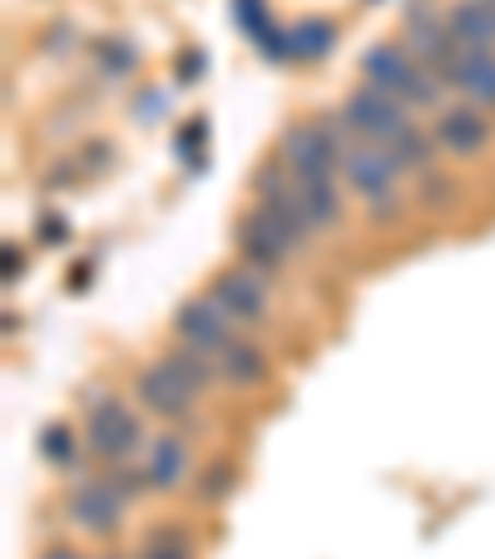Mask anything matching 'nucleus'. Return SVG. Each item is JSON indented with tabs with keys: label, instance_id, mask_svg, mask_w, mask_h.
Segmentation results:
<instances>
[{
	"label": "nucleus",
	"instance_id": "nucleus-18",
	"mask_svg": "<svg viewBox=\"0 0 495 559\" xmlns=\"http://www.w3.org/2000/svg\"><path fill=\"white\" fill-rule=\"evenodd\" d=\"M164 357H169V367L179 371V377L189 381V386L199 391V396H203V391L213 386V381H219V361H213L209 352L189 347V342H179V347H174V352H164Z\"/></svg>",
	"mask_w": 495,
	"mask_h": 559
},
{
	"label": "nucleus",
	"instance_id": "nucleus-9",
	"mask_svg": "<svg viewBox=\"0 0 495 559\" xmlns=\"http://www.w3.org/2000/svg\"><path fill=\"white\" fill-rule=\"evenodd\" d=\"M432 134H436V144H441V154L475 158V154H485L495 129H491V119L481 115V105H446V109H436Z\"/></svg>",
	"mask_w": 495,
	"mask_h": 559
},
{
	"label": "nucleus",
	"instance_id": "nucleus-7",
	"mask_svg": "<svg viewBox=\"0 0 495 559\" xmlns=\"http://www.w3.org/2000/svg\"><path fill=\"white\" fill-rule=\"evenodd\" d=\"M125 500L109 490L105 475H80L74 471V486L70 496H64V515H70V525H80L85 535H115L119 525H125Z\"/></svg>",
	"mask_w": 495,
	"mask_h": 559
},
{
	"label": "nucleus",
	"instance_id": "nucleus-17",
	"mask_svg": "<svg viewBox=\"0 0 495 559\" xmlns=\"http://www.w3.org/2000/svg\"><path fill=\"white\" fill-rule=\"evenodd\" d=\"M332 40H338V25L322 21V15H307V21H297L287 31V55L293 60H322L332 50Z\"/></svg>",
	"mask_w": 495,
	"mask_h": 559
},
{
	"label": "nucleus",
	"instance_id": "nucleus-3",
	"mask_svg": "<svg viewBox=\"0 0 495 559\" xmlns=\"http://www.w3.org/2000/svg\"><path fill=\"white\" fill-rule=\"evenodd\" d=\"M85 445L99 455V461L119 465L144 445V426H139V416L129 412L119 396L95 391V396H85Z\"/></svg>",
	"mask_w": 495,
	"mask_h": 559
},
{
	"label": "nucleus",
	"instance_id": "nucleus-27",
	"mask_svg": "<svg viewBox=\"0 0 495 559\" xmlns=\"http://www.w3.org/2000/svg\"><path fill=\"white\" fill-rule=\"evenodd\" d=\"M105 559H119V555H105Z\"/></svg>",
	"mask_w": 495,
	"mask_h": 559
},
{
	"label": "nucleus",
	"instance_id": "nucleus-20",
	"mask_svg": "<svg viewBox=\"0 0 495 559\" xmlns=\"http://www.w3.org/2000/svg\"><path fill=\"white\" fill-rule=\"evenodd\" d=\"M105 480H109V490H115V496L125 500V506H134V500L149 490V475H144V465H139V471H134V465H125V461H119V465H109V471H105Z\"/></svg>",
	"mask_w": 495,
	"mask_h": 559
},
{
	"label": "nucleus",
	"instance_id": "nucleus-15",
	"mask_svg": "<svg viewBox=\"0 0 495 559\" xmlns=\"http://www.w3.org/2000/svg\"><path fill=\"white\" fill-rule=\"evenodd\" d=\"M436 134H426V129H416V124H406L397 139L387 144V154H391V164H397L401 174H432L436 169Z\"/></svg>",
	"mask_w": 495,
	"mask_h": 559
},
{
	"label": "nucleus",
	"instance_id": "nucleus-2",
	"mask_svg": "<svg viewBox=\"0 0 495 559\" xmlns=\"http://www.w3.org/2000/svg\"><path fill=\"white\" fill-rule=\"evenodd\" d=\"M342 179H347L352 193L367 203L372 218H381V223L401 218V193H397L401 169L391 164V154L381 144H352L347 158H342Z\"/></svg>",
	"mask_w": 495,
	"mask_h": 559
},
{
	"label": "nucleus",
	"instance_id": "nucleus-28",
	"mask_svg": "<svg viewBox=\"0 0 495 559\" xmlns=\"http://www.w3.org/2000/svg\"><path fill=\"white\" fill-rule=\"evenodd\" d=\"M372 5H377V0H372Z\"/></svg>",
	"mask_w": 495,
	"mask_h": 559
},
{
	"label": "nucleus",
	"instance_id": "nucleus-26",
	"mask_svg": "<svg viewBox=\"0 0 495 559\" xmlns=\"http://www.w3.org/2000/svg\"><path fill=\"white\" fill-rule=\"evenodd\" d=\"M40 559H80V549H70V545H55V549H45Z\"/></svg>",
	"mask_w": 495,
	"mask_h": 559
},
{
	"label": "nucleus",
	"instance_id": "nucleus-23",
	"mask_svg": "<svg viewBox=\"0 0 495 559\" xmlns=\"http://www.w3.org/2000/svg\"><path fill=\"white\" fill-rule=\"evenodd\" d=\"M95 55H105V70L109 74H125L129 64H134V50H129V45H119V40H99Z\"/></svg>",
	"mask_w": 495,
	"mask_h": 559
},
{
	"label": "nucleus",
	"instance_id": "nucleus-14",
	"mask_svg": "<svg viewBox=\"0 0 495 559\" xmlns=\"http://www.w3.org/2000/svg\"><path fill=\"white\" fill-rule=\"evenodd\" d=\"M446 21L465 50H495V0H456Z\"/></svg>",
	"mask_w": 495,
	"mask_h": 559
},
{
	"label": "nucleus",
	"instance_id": "nucleus-25",
	"mask_svg": "<svg viewBox=\"0 0 495 559\" xmlns=\"http://www.w3.org/2000/svg\"><path fill=\"white\" fill-rule=\"evenodd\" d=\"M199 148H203V124H189L179 139H174V154H184L189 164H199Z\"/></svg>",
	"mask_w": 495,
	"mask_h": 559
},
{
	"label": "nucleus",
	"instance_id": "nucleus-4",
	"mask_svg": "<svg viewBox=\"0 0 495 559\" xmlns=\"http://www.w3.org/2000/svg\"><path fill=\"white\" fill-rule=\"evenodd\" d=\"M342 124L352 129V134L362 139V144H381L387 148L391 139L401 134V129L411 124V109L401 105L397 95H387V90H377V85H367V80H362L357 90H352L347 99H342Z\"/></svg>",
	"mask_w": 495,
	"mask_h": 559
},
{
	"label": "nucleus",
	"instance_id": "nucleus-19",
	"mask_svg": "<svg viewBox=\"0 0 495 559\" xmlns=\"http://www.w3.org/2000/svg\"><path fill=\"white\" fill-rule=\"evenodd\" d=\"M139 559H193V545L179 525H154L139 539Z\"/></svg>",
	"mask_w": 495,
	"mask_h": 559
},
{
	"label": "nucleus",
	"instance_id": "nucleus-24",
	"mask_svg": "<svg viewBox=\"0 0 495 559\" xmlns=\"http://www.w3.org/2000/svg\"><path fill=\"white\" fill-rule=\"evenodd\" d=\"M203 475H209V480H203V500H219L223 490L233 486V465H209Z\"/></svg>",
	"mask_w": 495,
	"mask_h": 559
},
{
	"label": "nucleus",
	"instance_id": "nucleus-6",
	"mask_svg": "<svg viewBox=\"0 0 495 559\" xmlns=\"http://www.w3.org/2000/svg\"><path fill=\"white\" fill-rule=\"evenodd\" d=\"M134 396H139V406H144L149 416H158V421H189L193 406H199V391H193L189 381L169 367V357L149 361V367L139 371Z\"/></svg>",
	"mask_w": 495,
	"mask_h": 559
},
{
	"label": "nucleus",
	"instance_id": "nucleus-13",
	"mask_svg": "<svg viewBox=\"0 0 495 559\" xmlns=\"http://www.w3.org/2000/svg\"><path fill=\"white\" fill-rule=\"evenodd\" d=\"M189 471H193V461L179 436H154V441H149L144 475H149V490H154V496H169V490L189 486Z\"/></svg>",
	"mask_w": 495,
	"mask_h": 559
},
{
	"label": "nucleus",
	"instance_id": "nucleus-1",
	"mask_svg": "<svg viewBox=\"0 0 495 559\" xmlns=\"http://www.w3.org/2000/svg\"><path fill=\"white\" fill-rule=\"evenodd\" d=\"M254 213L293 248V253H307V248H313L317 228H313V218H307L303 189H297L293 169H287L283 158H268V164L254 169Z\"/></svg>",
	"mask_w": 495,
	"mask_h": 559
},
{
	"label": "nucleus",
	"instance_id": "nucleus-11",
	"mask_svg": "<svg viewBox=\"0 0 495 559\" xmlns=\"http://www.w3.org/2000/svg\"><path fill=\"white\" fill-rule=\"evenodd\" d=\"M465 105L495 109V50H461L441 74Z\"/></svg>",
	"mask_w": 495,
	"mask_h": 559
},
{
	"label": "nucleus",
	"instance_id": "nucleus-5",
	"mask_svg": "<svg viewBox=\"0 0 495 559\" xmlns=\"http://www.w3.org/2000/svg\"><path fill=\"white\" fill-rule=\"evenodd\" d=\"M169 328H174V337L179 342H189V347H199V352H209L213 361L223 357V352L238 342V322H233L228 312H223V302L213 293H199V297H184L179 307H174V317H169Z\"/></svg>",
	"mask_w": 495,
	"mask_h": 559
},
{
	"label": "nucleus",
	"instance_id": "nucleus-16",
	"mask_svg": "<svg viewBox=\"0 0 495 559\" xmlns=\"http://www.w3.org/2000/svg\"><path fill=\"white\" fill-rule=\"evenodd\" d=\"M219 377L233 381V386H254V381L268 377V352L258 347V342H233L228 352L219 357Z\"/></svg>",
	"mask_w": 495,
	"mask_h": 559
},
{
	"label": "nucleus",
	"instance_id": "nucleus-21",
	"mask_svg": "<svg viewBox=\"0 0 495 559\" xmlns=\"http://www.w3.org/2000/svg\"><path fill=\"white\" fill-rule=\"evenodd\" d=\"M451 193H456V183L446 179L441 169H432V174H416V203H422V209L441 213L446 203H451Z\"/></svg>",
	"mask_w": 495,
	"mask_h": 559
},
{
	"label": "nucleus",
	"instance_id": "nucleus-8",
	"mask_svg": "<svg viewBox=\"0 0 495 559\" xmlns=\"http://www.w3.org/2000/svg\"><path fill=\"white\" fill-rule=\"evenodd\" d=\"M209 293L219 297L223 312H228L238 328H263L268 317H273V307H268V277L258 273V267H248V263L223 267V273L213 277Z\"/></svg>",
	"mask_w": 495,
	"mask_h": 559
},
{
	"label": "nucleus",
	"instance_id": "nucleus-12",
	"mask_svg": "<svg viewBox=\"0 0 495 559\" xmlns=\"http://www.w3.org/2000/svg\"><path fill=\"white\" fill-rule=\"evenodd\" d=\"M416 64L422 60H411L401 45L381 40V45H372V50L362 55V80L377 85V90H387V95H397L401 105H406V90H411V80H416Z\"/></svg>",
	"mask_w": 495,
	"mask_h": 559
},
{
	"label": "nucleus",
	"instance_id": "nucleus-10",
	"mask_svg": "<svg viewBox=\"0 0 495 559\" xmlns=\"http://www.w3.org/2000/svg\"><path fill=\"white\" fill-rule=\"evenodd\" d=\"M233 243H238V258H243V263L258 267L268 283H273V277L287 267V258H293V248H287L283 238H278V233L268 228V223L258 218L254 209L238 218V233H233Z\"/></svg>",
	"mask_w": 495,
	"mask_h": 559
},
{
	"label": "nucleus",
	"instance_id": "nucleus-22",
	"mask_svg": "<svg viewBox=\"0 0 495 559\" xmlns=\"http://www.w3.org/2000/svg\"><path fill=\"white\" fill-rule=\"evenodd\" d=\"M40 455H45L50 465H70V461H74V431H70V426H45Z\"/></svg>",
	"mask_w": 495,
	"mask_h": 559
}]
</instances>
